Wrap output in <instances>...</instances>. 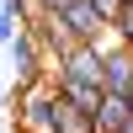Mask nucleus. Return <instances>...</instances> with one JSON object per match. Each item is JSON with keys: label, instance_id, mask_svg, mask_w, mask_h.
<instances>
[{"label": "nucleus", "instance_id": "1", "mask_svg": "<svg viewBox=\"0 0 133 133\" xmlns=\"http://www.w3.org/2000/svg\"><path fill=\"white\" fill-rule=\"evenodd\" d=\"M107 43H112V37H107ZM107 43H80V48H75L64 64H53V75H59V80H75V85H96V91H107V85H101Z\"/></svg>", "mask_w": 133, "mask_h": 133}, {"label": "nucleus", "instance_id": "2", "mask_svg": "<svg viewBox=\"0 0 133 133\" xmlns=\"http://www.w3.org/2000/svg\"><path fill=\"white\" fill-rule=\"evenodd\" d=\"M27 32H32V43H37L53 64H64L75 48H80V43H75V32L64 27V16H48V11H37V16L27 21Z\"/></svg>", "mask_w": 133, "mask_h": 133}, {"label": "nucleus", "instance_id": "3", "mask_svg": "<svg viewBox=\"0 0 133 133\" xmlns=\"http://www.w3.org/2000/svg\"><path fill=\"white\" fill-rule=\"evenodd\" d=\"M5 59H11V69H16V85H21V91H37V85H48V80H43V59H48V53L32 43V32H27V27H21V37L5 48Z\"/></svg>", "mask_w": 133, "mask_h": 133}, {"label": "nucleus", "instance_id": "4", "mask_svg": "<svg viewBox=\"0 0 133 133\" xmlns=\"http://www.w3.org/2000/svg\"><path fill=\"white\" fill-rule=\"evenodd\" d=\"M16 128H21V133H53V85L21 91V107H16Z\"/></svg>", "mask_w": 133, "mask_h": 133}, {"label": "nucleus", "instance_id": "5", "mask_svg": "<svg viewBox=\"0 0 133 133\" xmlns=\"http://www.w3.org/2000/svg\"><path fill=\"white\" fill-rule=\"evenodd\" d=\"M101 85H107V91H112V96H128L133 91V48H128V43H107V59H101Z\"/></svg>", "mask_w": 133, "mask_h": 133}, {"label": "nucleus", "instance_id": "6", "mask_svg": "<svg viewBox=\"0 0 133 133\" xmlns=\"http://www.w3.org/2000/svg\"><path fill=\"white\" fill-rule=\"evenodd\" d=\"M64 27L75 32V43H107V37H112V21H107L91 0H80V5L64 11Z\"/></svg>", "mask_w": 133, "mask_h": 133}, {"label": "nucleus", "instance_id": "7", "mask_svg": "<svg viewBox=\"0 0 133 133\" xmlns=\"http://www.w3.org/2000/svg\"><path fill=\"white\" fill-rule=\"evenodd\" d=\"M48 85H53V96H59V101L80 107V112H91V117L101 112V96H107V91H96V85H75V80H59V75H53Z\"/></svg>", "mask_w": 133, "mask_h": 133}, {"label": "nucleus", "instance_id": "8", "mask_svg": "<svg viewBox=\"0 0 133 133\" xmlns=\"http://www.w3.org/2000/svg\"><path fill=\"white\" fill-rule=\"evenodd\" d=\"M128 117H133L128 96H112V91H107V96H101V112H96V133H123Z\"/></svg>", "mask_w": 133, "mask_h": 133}, {"label": "nucleus", "instance_id": "9", "mask_svg": "<svg viewBox=\"0 0 133 133\" xmlns=\"http://www.w3.org/2000/svg\"><path fill=\"white\" fill-rule=\"evenodd\" d=\"M112 37H117V43H128V48H133V5H123V16L112 21Z\"/></svg>", "mask_w": 133, "mask_h": 133}, {"label": "nucleus", "instance_id": "10", "mask_svg": "<svg viewBox=\"0 0 133 133\" xmlns=\"http://www.w3.org/2000/svg\"><path fill=\"white\" fill-rule=\"evenodd\" d=\"M16 37H21V21L11 16V11H0V48H11Z\"/></svg>", "mask_w": 133, "mask_h": 133}, {"label": "nucleus", "instance_id": "11", "mask_svg": "<svg viewBox=\"0 0 133 133\" xmlns=\"http://www.w3.org/2000/svg\"><path fill=\"white\" fill-rule=\"evenodd\" d=\"M69 5H80V0H32V11H48V16H64Z\"/></svg>", "mask_w": 133, "mask_h": 133}, {"label": "nucleus", "instance_id": "12", "mask_svg": "<svg viewBox=\"0 0 133 133\" xmlns=\"http://www.w3.org/2000/svg\"><path fill=\"white\" fill-rule=\"evenodd\" d=\"M91 5H96V11H101V16H107V21H117V16H123V0H91Z\"/></svg>", "mask_w": 133, "mask_h": 133}, {"label": "nucleus", "instance_id": "13", "mask_svg": "<svg viewBox=\"0 0 133 133\" xmlns=\"http://www.w3.org/2000/svg\"><path fill=\"white\" fill-rule=\"evenodd\" d=\"M0 112H5V80H0Z\"/></svg>", "mask_w": 133, "mask_h": 133}, {"label": "nucleus", "instance_id": "14", "mask_svg": "<svg viewBox=\"0 0 133 133\" xmlns=\"http://www.w3.org/2000/svg\"><path fill=\"white\" fill-rule=\"evenodd\" d=\"M128 107H133V91H128Z\"/></svg>", "mask_w": 133, "mask_h": 133}, {"label": "nucleus", "instance_id": "15", "mask_svg": "<svg viewBox=\"0 0 133 133\" xmlns=\"http://www.w3.org/2000/svg\"><path fill=\"white\" fill-rule=\"evenodd\" d=\"M123 5H133V0H123Z\"/></svg>", "mask_w": 133, "mask_h": 133}]
</instances>
